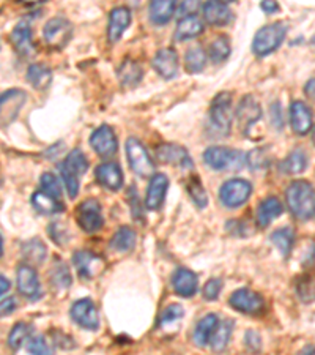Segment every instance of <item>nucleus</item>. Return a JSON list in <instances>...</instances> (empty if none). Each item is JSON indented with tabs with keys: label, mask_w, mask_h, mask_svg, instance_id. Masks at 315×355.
Listing matches in <instances>:
<instances>
[{
	"label": "nucleus",
	"mask_w": 315,
	"mask_h": 355,
	"mask_svg": "<svg viewBox=\"0 0 315 355\" xmlns=\"http://www.w3.org/2000/svg\"><path fill=\"white\" fill-rule=\"evenodd\" d=\"M222 289V282L217 278L210 279V282L204 286V297L207 300H216L219 297V292Z\"/></svg>",
	"instance_id": "3c124183"
},
{
	"label": "nucleus",
	"mask_w": 315,
	"mask_h": 355,
	"mask_svg": "<svg viewBox=\"0 0 315 355\" xmlns=\"http://www.w3.org/2000/svg\"><path fill=\"white\" fill-rule=\"evenodd\" d=\"M16 308H18V302H16L15 297H8V299L2 300L0 302V318H5L7 314H11Z\"/></svg>",
	"instance_id": "5fc2aeb1"
},
{
	"label": "nucleus",
	"mask_w": 315,
	"mask_h": 355,
	"mask_svg": "<svg viewBox=\"0 0 315 355\" xmlns=\"http://www.w3.org/2000/svg\"><path fill=\"white\" fill-rule=\"evenodd\" d=\"M185 316V310H183V306H180L179 303H172L168 308H164V311L161 313V318H159V322L163 325L164 324H172L175 322V320L181 319Z\"/></svg>",
	"instance_id": "09e8293b"
},
{
	"label": "nucleus",
	"mask_w": 315,
	"mask_h": 355,
	"mask_svg": "<svg viewBox=\"0 0 315 355\" xmlns=\"http://www.w3.org/2000/svg\"><path fill=\"white\" fill-rule=\"evenodd\" d=\"M3 254V242H2V237H0V256Z\"/></svg>",
	"instance_id": "680f3d73"
},
{
	"label": "nucleus",
	"mask_w": 315,
	"mask_h": 355,
	"mask_svg": "<svg viewBox=\"0 0 315 355\" xmlns=\"http://www.w3.org/2000/svg\"><path fill=\"white\" fill-rule=\"evenodd\" d=\"M156 157L161 163L180 166L183 169L192 168V159L185 147L179 144H161L156 147Z\"/></svg>",
	"instance_id": "2eb2a0df"
},
{
	"label": "nucleus",
	"mask_w": 315,
	"mask_h": 355,
	"mask_svg": "<svg viewBox=\"0 0 315 355\" xmlns=\"http://www.w3.org/2000/svg\"><path fill=\"white\" fill-rule=\"evenodd\" d=\"M307 168V157L306 153L300 150H294L290 153V155L284 159L282 163H280V173L284 174H289V175H296V174H301L305 173Z\"/></svg>",
	"instance_id": "473e14b6"
},
{
	"label": "nucleus",
	"mask_w": 315,
	"mask_h": 355,
	"mask_svg": "<svg viewBox=\"0 0 315 355\" xmlns=\"http://www.w3.org/2000/svg\"><path fill=\"white\" fill-rule=\"evenodd\" d=\"M27 81L37 90H46L53 81V73L43 64H33L27 70Z\"/></svg>",
	"instance_id": "7c9ffc66"
},
{
	"label": "nucleus",
	"mask_w": 315,
	"mask_h": 355,
	"mask_svg": "<svg viewBox=\"0 0 315 355\" xmlns=\"http://www.w3.org/2000/svg\"><path fill=\"white\" fill-rule=\"evenodd\" d=\"M177 7H179V5H177V2H172V0H156V2H152L150 19L153 21V24H168L172 19V16L175 15Z\"/></svg>",
	"instance_id": "cd10ccee"
},
{
	"label": "nucleus",
	"mask_w": 315,
	"mask_h": 355,
	"mask_svg": "<svg viewBox=\"0 0 315 355\" xmlns=\"http://www.w3.org/2000/svg\"><path fill=\"white\" fill-rule=\"evenodd\" d=\"M60 174H62L63 183H65V187H66L68 196L74 199L79 194V177L73 175L70 171H66L62 164H60Z\"/></svg>",
	"instance_id": "de8ad7c7"
},
{
	"label": "nucleus",
	"mask_w": 315,
	"mask_h": 355,
	"mask_svg": "<svg viewBox=\"0 0 315 355\" xmlns=\"http://www.w3.org/2000/svg\"><path fill=\"white\" fill-rule=\"evenodd\" d=\"M28 352L32 355H54L53 347L48 345L44 336H35L28 341Z\"/></svg>",
	"instance_id": "49530a36"
},
{
	"label": "nucleus",
	"mask_w": 315,
	"mask_h": 355,
	"mask_svg": "<svg viewBox=\"0 0 315 355\" xmlns=\"http://www.w3.org/2000/svg\"><path fill=\"white\" fill-rule=\"evenodd\" d=\"M131 24V11L128 7H117L109 15L107 38L111 43L120 42L126 28Z\"/></svg>",
	"instance_id": "6ab92c4d"
},
{
	"label": "nucleus",
	"mask_w": 315,
	"mask_h": 355,
	"mask_svg": "<svg viewBox=\"0 0 315 355\" xmlns=\"http://www.w3.org/2000/svg\"><path fill=\"white\" fill-rule=\"evenodd\" d=\"M28 335H30V327H28L26 322L16 324L10 331L8 345L13 349H19L22 346V343H24L28 338Z\"/></svg>",
	"instance_id": "37998d69"
},
{
	"label": "nucleus",
	"mask_w": 315,
	"mask_h": 355,
	"mask_svg": "<svg viewBox=\"0 0 315 355\" xmlns=\"http://www.w3.org/2000/svg\"><path fill=\"white\" fill-rule=\"evenodd\" d=\"M232 101L233 96L231 92H221L217 94L210 106V128L217 136H227L232 128Z\"/></svg>",
	"instance_id": "f03ea898"
},
{
	"label": "nucleus",
	"mask_w": 315,
	"mask_h": 355,
	"mask_svg": "<svg viewBox=\"0 0 315 355\" xmlns=\"http://www.w3.org/2000/svg\"><path fill=\"white\" fill-rule=\"evenodd\" d=\"M271 242L278 246L282 256L287 257L291 253L295 243V234L290 227H280L271 234Z\"/></svg>",
	"instance_id": "e433bc0d"
},
{
	"label": "nucleus",
	"mask_w": 315,
	"mask_h": 355,
	"mask_svg": "<svg viewBox=\"0 0 315 355\" xmlns=\"http://www.w3.org/2000/svg\"><path fill=\"white\" fill-rule=\"evenodd\" d=\"M136 243V232L128 226L120 227L118 231L114 234L111 240V248L116 251H129Z\"/></svg>",
	"instance_id": "c9c22d12"
},
{
	"label": "nucleus",
	"mask_w": 315,
	"mask_h": 355,
	"mask_svg": "<svg viewBox=\"0 0 315 355\" xmlns=\"http://www.w3.org/2000/svg\"><path fill=\"white\" fill-rule=\"evenodd\" d=\"M202 13L210 26L222 27L232 21V11L224 2H205L202 5Z\"/></svg>",
	"instance_id": "5701e85b"
},
{
	"label": "nucleus",
	"mask_w": 315,
	"mask_h": 355,
	"mask_svg": "<svg viewBox=\"0 0 315 355\" xmlns=\"http://www.w3.org/2000/svg\"><path fill=\"white\" fill-rule=\"evenodd\" d=\"M32 205L39 214L44 215H55L63 210V205L59 199H55L44 191H37L32 194Z\"/></svg>",
	"instance_id": "c756f323"
},
{
	"label": "nucleus",
	"mask_w": 315,
	"mask_h": 355,
	"mask_svg": "<svg viewBox=\"0 0 315 355\" xmlns=\"http://www.w3.org/2000/svg\"><path fill=\"white\" fill-rule=\"evenodd\" d=\"M11 43L21 55L28 57L33 54V43H32V28L27 22H19L18 26L11 32Z\"/></svg>",
	"instance_id": "b1692460"
},
{
	"label": "nucleus",
	"mask_w": 315,
	"mask_h": 355,
	"mask_svg": "<svg viewBox=\"0 0 315 355\" xmlns=\"http://www.w3.org/2000/svg\"><path fill=\"white\" fill-rule=\"evenodd\" d=\"M118 79L125 87H134L142 79V68L137 65V62L126 59L118 68Z\"/></svg>",
	"instance_id": "2f4dec72"
},
{
	"label": "nucleus",
	"mask_w": 315,
	"mask_h": 355,
	"mask_svg": "<svg viewBox=\"0 0 315 355\" xmlns=\"http://www.w3.org/2000/svg\"><path fill=\"white\" fill-rule=\"evenodd\" d=\"M204 162L215 171L242 169L246 164V155L240 150H233V148L213 146L204 152Z\"/></svg>",
	"instance_id": "20e7f679"
},
{
	"label": "nucleus",
	"mask_w": 315,
	"mask_h": 355,
	"mask_svg": "<svg viewBox=\"0 0 315 355\" xmlns=\"http://www.w3.org/2000/svg\"><path fill=\"white\" fill-rule=\"evenodd\" d=\"M306 95L309 98L315 100V79H311V81L306 84Z\"/></svg>",
	"instance_id": "13d9d810"
},
{
	"label": "nucleus",
	"mask_w": 315,
	"mask_h": 355,
	"mask_svg": "<svg viewBox=\"0 0 315 355\" xmlns=\"http://www.w3.org/2000/svg\"><path fill=\"white\" fill-rule=\"evenodd\" d=\"M73 264L76 267L79 277L84 279H91L100 275L105 268V259L90 251H78L73 257Z\"/></svg>",
	"instance_id": "4468645a"
},
{
	"label": "nucleus",
	"mask_w": 315,
	"mask_h": 355,
	"mask_svg": "<svg viewBox=\"0 0 315 355\" xmlns=\"http://www.w3.org/2000/svg\"><path fill=\"white\" fill-rule=\"evenodd\" d=\"M169 188V179L165 174H154L150 183H148L147 190V198H145V205L147 209L156 210L163 205L165 199V193H168Z\"/></svg>",
	"instance_id": "aec40b11"
},
{
	"label": "nucleus",
	"mask_w": 315,
	"mask_h": 355,
	"mask_svg": "<svg viewBox=\"0 0 315 355\" xmlns=\"http://www.w3.org/2000/svg\"><path fill=\"white\" fill-rule=\"evenodd\" d=\"M260 8L265 11V13L271 15V13H276L279 10V5L276 2H268V0H265V2L260 3Z\"/></svg>",
	"instance_id": "4d7b16f0"
},
{
	"label": "nucleus",
	"mask_w": 315,
	"mask_h": 355,
	"mask_svg": "<svg viewBox=\"0 0 315 355\" xmlns=\"http://www.w3.org/2000/svg\"><path fill=\"white\" fill-rule=\"evenodd\" d=\"M197 275L189 270V268H177L172 275V288L180 297L189 299L197 292Z\"/></svg>",
	"instance_id": "412c9836"
},
{
	"label": "nucleus",
	"mask_w": 315,
	"mask_h": 355,
	"mask_svg": "<svg viewBox=\"0 0 315 355\" xmlns=\"http://www.w3.org/2000/svg\"><path fill=\"white\" fill-rule=\"evenodd\" d=\"M49 234L51 237H53V240L55 243L59 245H63L68 240V237H70V232H68L66 226L63 225L62 221H55L53 223V225L49 226Z\"/></svg>",
	"instance_id": "8fccbe9b"
},
{
	"label": "nucleus",
	"mask_w": 315,
	"mask_h": 355,
	"mask_svg": "<svg viewBox=\"0 0 315 355\" xmlns=\"http://www.w3.org/2000/svg\"><path fill=\"white\" fill-rule=\"evenodd\" d=\"M296 294L303 302L315 300V279L309 275H303L296 279Z\"/></svg>",
	"instance_id": "a19ab883"
},
{
	"label": "nucleus",
	"mask_w": 315,
	"mask_h": 355,
	"mask_svg": "<svg viewBox=\"0 0 315 355\" xmlns=\"http://www.w3.org/2000/svg\"><path fill=\"white\" fill-rule=\"evenodd\" d=\"M70 313H71L73 320L78 325H81V327L91 331L98 330L100 314H98V310H96L95 303L90 299H82V300L74 302Z\"/></svg>",
	"instance_id": "9b49d317"
},
{
	"label": "nucleus",
	"mask_w": 315,
	"mask_h": 355,
	"mask_svg": "<svg viewBox=\"0 0 315 355\" xmlns=\"http://www.w3.org/2000/svg\"><path fill=\"white\" fill-rule=\"evenodd\" d=\"M73 35V26L71 22L65 18H53L46 22L43 28V38L44 43L49 46V48L60 51L65 48V46L70 43Z\"/></svg>",
	"instance_id": "0eeeda50"
},
{
	"label": "nucleus",
	"mask_w": 315,
	"mask_h": 355,
	"mask_svg": "<svg viewBox=\"0 0 315 355\" xmlns=\"http://www.w3.org/2000/svg\"><path fill=\"white\" fill-rule=\"evenodd\" d=\"M231 306L244 314H259L265 308V302L257 292L251 289H238L228 299Z\"/></svg>",
	"instance_id": "f8f14e48"
},
{
	"label": "nucleus",
	"mask_w": 315,
	"mask_h": 355,
	"mask_svg": "<svg viewBox=\"0 0 315 355\" xmlns=\"http://www.w3.org/2000/svg\"><path fill=\"white\" fill-rule=\"evenodd\" d=\"M296 355H315V346L307 345L303 347L300 352H296Z\"/></svg>",
	"instance_id": "052dcab7"
},
{
	"label": "nucleus",
	"mask_w": 315,
	"mask_h": 355,
	"mask_svg": "<svg viewBox=\"0 0 315 355\" xmlns=\"http://www.w3.org/2000/svg\"><path fill=\"white\" fill-rule=\"evenodd\" d=\"M27 101L24 90L10 89L0 94V128H7L18 119Z\"/></svg>",
	"instance_id": "423d86ee"
},
{
	"label": "nucleus",
	"mask_w": 315,
	"mask_h": 355,
	"mask_svg": "<svg viewBox=\"0 0 315 355\" xmlns=\"http://www.w3.org/2000/svg\"><path fill=\"white\" fill-rule=\"evenodd\" d=\"M252 194V185L248 180L243 179H232L227 180L219 190L221 202L228 209L242 207L249 200Z\"/></svg>",
	"instance_id": "6e6552de"
},
{
	"label": "nucleus",
	"mask_w": 315,
	"mask_h": 355,
	"mask_svg": "<svg viewBox=\"0 0 315 355\" xmlns=\"http://www.w3.org/2000/svg\"><path fill=\"white\" fill-rule=\"evenodd\" d=\"M186 190L189 193V196H191V199L194 200V204H196L199 209L207 207L208 194L205 191L202 182L199 180V177H191V179L186 182Z\"/></svg>",
	"instance_id": "58836bf2"
},
{
	"label": "nucleus",
	"mask_w": 315,
	"mask_h": 355,
	"mask_svg": "<svg viewBox=\"0 0 315 355\" xmlns=\"http://www.w3.org/2000/svg\"><path fill=\"white\" fill-rule=\"evenodd\" d=\"M208 55L211 62H215V64L226 62L228 55H231V43H228V40L226 37L215 38L208 48Z\"/></svg>",
	"instance_id": "4c0bfd02"
},
{
	"label": "nucleus",
	"mask_w": 315,
	"mask_h": 355,
	"mask_svg": "<svg viewBox=\"0 0 315 355\" xmlns=\"http://www.w3.org/2000/svg\"><path fill=\"white\" fill-rule=\"evenodd\" d=\"M314 141H315V135H314Z\"/></svg>",
	"instance_id": "e2e57ef3"
},
{
	"label": "nucleus",
	"mask_w": 315,
	"mask_h": 355,
	"mask_svg": "<svg viewBox=\"0 0 315 355\" xmlns=\"http://www.w3.org/2000/svg\"><path fill=\"white\" fill-rule=\"evenodd\" d=\"M285 199L295 218L307 221L315 216V188L312 183L306 180L291 182L285 191Z\"/></svg>",
	"instance_id": "f257e3e1"
},
{
	"label": "nucleus",
	"mask_w": 315,
	"mask_h": 355,
	"mask_svg": "<svg viewBox=\"0 0 315 355\" xmlns=\"http://www.w3.org/2000/svg\"><path fill=\"white\" fill-rule=\"evenodd\" d=\"M126 158H128L129 168L133 173L141 177H150L154 173V163L147 152V148L142 146V142L136 137H129L126 141Z\"/></svg>",
	"instance_id": "39448f33"
},
{
	"label": "nucleus",
	"mask_w": 315,
	"mask_h": 355,
	"mask_svg": "<svg viewBox=\"0 0 315 355\" xmlns=\"http://www.w3.org/2000/svg\"><path fill=\"white\" fill-rule=\"evenodd\" d=\"M233 330V322L228 319H222L217 322L216 329L213 331V336L210 340V346L215 352H222L228 345V340H231Z\"/></svg>",
	"instance_id": "c85d7f7f"
},
{
	"label": "nucleus",
	"mask_w": 315,
	"mask_h": 355,
	"mask_svg": "<svg viewBox=\"0 0 315 355\" xmlns=\"http://www.w3.org/2000/svg\"><path fill=\"white\" fill-rule=\"evenodd\" d=\"M42 188L46 194H49V196H53L55 199H60L62 196V185L57 177L53 173H44L42 175Z\"/></svg>",
	"instance_id": "c03bdc74"
},
{
	"label": "nucleus",
	"mask_w": 315,
	"mask_h": 355,
	"mask_svg": "<svg viewBox=\"0 0 315 355\" xmlns=\"http://www.w3.org/2000/svg\"><path fill=\"white\" fill-rule=\"evenodd\" d=\"M235 116H237L238 128L242 130L243 133H248L252 125L259 122L262 117V107L259 105V101H257L252 95L243 96Z\"/></svg>",
	"instance_id": "ddd939ff"
},
{
	"label": "nucleus",
	"mask_w": 315,
	"mask_h": 355,
	"mask_svg": "<svg viewBox=\"0 0 315 355\" xmlns=\"http://www.w3.org/2000/svg\"><path fill=\"white\" fill-rule=\"evenodd\" d=\"M96 180L107 190L118 191L123 187V173L116 163H102L95 171Z\"/></svg>",
	"instance_id": "4be33fe9"
},
{
	"label": "nucleus",
	"mask_w": 315,
	"mask_h": 355,
	"mask_svg": "<svg viewBox=\"0 0 315 355\" xmlns=\"http://www.w3.org/2000/svg\"><path fill=\"white\" fill-rule=\"evenodd\" d=\"M285 37H287V24L284 22H273L270 26L262 27L259 32L255 33L254 42H252V51L255 55L265 57L270 55L274 51L280 48L284 43Z\"/></svg>",
	"instance_id": "7ed1b4c3"
},
{
	"label": "nucleus",
	"mask_w": 315,
	"mask_h": 355,
	"mask_svg": "<svg viewBox=\"0 0 315 355\" xmlns=\"http://www.w3.org/2000/svg\"><path fill=\"white\" fill-rule=\"evenodd\" d=\"M217 322H219V319H217V316L213 313H210L207 316L200 319L196 325V329H194V343L200 347L207 346L211 340V336H213V331L216 329Z\"/></svg>",
	"instance_id": "bb28decb"
},
{
	"label": "nucleus",
	"mask_w": 315,
	"mask_h": 355,
	"mask_svg": "<svg viewBox=\"0 0 315 355\" xmlns=\"http://www.w3.org/2000/svg\"><path fill=\"white\" fill-rule=\"evenodd\" d=\"M8 289H10V282L7 278L0 275V297H2Z\"/></svg>",
	"instance_id": "bf43d9fd"
},
{
	"label": "nucleus",
	"mask_w": 315,
	"mask_h": 355,
	"mask_svg": "<svg viewBox=\"0 0 315 355\" xmlns=\"http://www.w3.org/2000/svg\"><path fill=\"white\" fill-rule=\"evenodd\" d=\"M152 65L159 76L164 79H174L179 73V55L174 49L164 48L158 51L156 55L153 57Z\"/></svg>",
	"instance_id": "dca6fc26"
},
{
	"label": "nucleus",
	"mask_w": 315,
	"mask_h": 355,
	"mask_svg": "<svg viewBox=\"0 0 315 355\" xmlns=\"http://www.w3.org/2000/svg\"><path fill=\"white\" fill-rule=\"evenodd\" d=\"M282 210L284 207L278 198L270 196L263 199L259 207H257V223H259L260 227L270 226L271 223L282 214Z\"/></svg>",
	"instance_id": "393cba45"
},
{
	"label": "nucleus",
	"mask_w": 315,
	"mask_h": 355,
	"mask_svg": "<svg viewBox=\"0 0 315 355\" xmlns=\"http://www.w3.org/2000/svg\"><path fill=\"white\" fill-rule=\"evenodd\" d=\"M185 64L189 73H200L205 68V65H207V53L200 46H192V48L188 49Z\"/></svg>",
	"instance_id": "f704fd0d"
},
{
	"label": "nucleus",
	"mask_w": 315,
	"mask_h": 355,
	"mask_svg": "<svg viewBox=\"0 0 315 355\" xmlns=\"http://www.w3.org/2000/svg\"><path fill=\"white\" fill-rule=\"evenodd\" d=\"M90 146L102 158H112L118 150L117 136L107 125L96 128L90 136Z\"/></svg>",
	"instance_id": "9d476101"
},
{
	"label": "nucleus",
	"mask_w": 315,
	"mask_h": 355,
	"mask_svg": "<svg viewBox=\"0 0 315 355\" xmlns=\"http://www.w3.org/2000/svg\"><path fill=\"white\" fill-rule=\"evenodd\" d=\"M270 114H271V123L276 127V130H282L284 128V117H282V110H280V105L278 101L271 105Z\"/></svg>",
	"instance_id": "864d4df0"
},
{
	"label": "nucleus",
	"mask_w": 315,
	"mask_h": 355,
	"mask_svg": "<svg viewBox=\"0 0 315 355\" xmlns=\"http://www.w3.org/2000/svg\"><path fill=\"white\" fill-rule=\"evenodd\" d=\"M76 216H78L79 226L89 234L100 231L102 225H105V220H102V214H101V205L98 200L95 199L84 200L76 210Z\"/></svg>",
	"instance_id": "1a4fd4ad"
},
{
	"label": "nucleus",
	"mask_w": 315,
	"mask_h": 355,
	"mask_svg": "<svg viewBox=\"0 0 315 355\" xmlns=\"http://www.w3.org/2000/svg\"><path fill=\"white\" fill-rule=\"evenodd\" d=\"M244 343H246V347H248L249 351H252V352H259L262 349V338L254 330L246 331Z\"/></svg>",
	"instance_id": "603ef678"
},
{
	"label": "nucleus",
	"mask_w": 315,
	"mask_h": 355,
	"mask_svg": "<svg viewBox=\"0 0 315 355\" xmlns=\"http://www.w3.org/2000/svg\"><path fill=\"white\" fill-rule=\"evenodd\" d=\"M204 31H205V24L202 22V19L197 18L196 15L186 16V18H181L179 26H177L175 40L177 42H185V40H189V38H196Z\"/></svg>",
	"instance_id": "a878e982"
},
{
	"label": "nucleus",
	"mask_w": 315,
	"mask_h": 355,
	"mask_svg": "<svg viewBox=\"0 0 315 355\" xmlns=\"http://www.w3.org/2000/svg\"><path fill=\"white\" fill-rule=\"evenodd\" d=\"M270 148L268 147H262V148H255L252 150L248 157H246V162L251 166L252 169H259V168H267V164L270 163Z\"/></svg>",
	"instance_id": "a18cd8bd"
},
{
	"label": "nucleus",
	"mask_w": 315,
	"mask_h": 355,
	"mask_svg": "<svg viewBox=\"0 0 315 355\" xmlns=\"http://www.w3.org/2000/svg\"><path fill=\"white\" fill-rule=\"evenodd\" d=\"M63 168L66 171H70L73 175H84L89 171V159L84 155L82 150L79 148H73V150L68 153L65 162L62 163Z\"/></svg>",
	"instance_id": "72a5a7b5"
},
{
	"label": "nucleus",
	"mask_w": 315,
	"mask_h": 355,
	"mask_svg": "<svg viewBox=\"0 0 315 355\" xmlns=\"http://www.w3.org/2000/svg\"><path fill=\"white\" fill-rule=\"evenodd\" d=\"M290 125L296 135L305 136L312 130V111L303 101H294L290 105Z\"/></svg>",
	"instance_id": "f3484780"
},
{
	"label": "nucleus",
	"mask_w": 315,
	"mask_h": 355,
	"mask_svg": "<svg viewBox=\"0 0 315 355\" xmlns=\"http://www.w3.org/2000/svg\"><path fill=\"white\" fill-rule=\"evenodd\" d=\"M18 289L27 299L37 300L42 295V288H39V279L32 266H21L18 268Z\"/></svg>",
	"instance_id": "a211bd4d"
},
{
	"label": "nucleus",
	"mask_w": 315,
	"mask_h": 355,
	"mask_svg": "<svg viewBox=\"0 0 315 355\" xmlns=\"http://www.w3.org/2000/svg\"><path fill=\"white\" fill-rule=\"evenodd\" d=\"M51 278H53V283L59 288H68L71 286V273L70 268L63 262H57L53 267V272H51Z\"/></svg>",
	"instance_id": "79ce46f5"
},
{
	"label": "nucleus",
	"mask_w": 315,
	"mask_h": 355,
	"mask_svg": "<svg viewBox=\"0 0 315 355\" xmlns=\"http://www.w3.org/2000/svg\"><path fill=\"white\" fill-rule=\"evenodd\" d=\"M197 8H199V3L197 2H183V5H180V7H177V10H179V13L183 16V18H186V16H194V15H196Z\"/></svg>",
	"instance_id": "6e6d98bb"
},
{
	"label": "nucleus",
	"mask_w": 315,
	"mask_h": 355,
	"mask_svg": "<svg viewBox=\"0 0 315 355\" xmlns=\"http://www.w3.org/2000/svg\"><path fill=\"white\" fill-rule=\"evenodd\" d=\"M22 253H24V257L32 266L42 264L46 259V246L39 240H30V242L24 245Z\"/></svg>",
	"instance_id": "ea45409f"
}]
</instances>
